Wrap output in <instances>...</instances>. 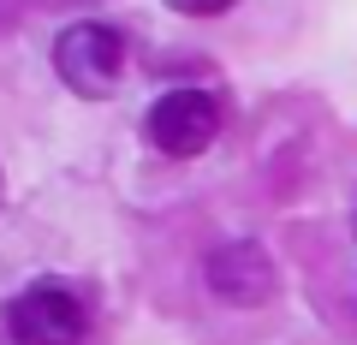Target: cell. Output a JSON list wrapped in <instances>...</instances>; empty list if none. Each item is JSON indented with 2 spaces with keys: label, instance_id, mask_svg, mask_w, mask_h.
<instances>
[{
  "label": "cell",
  "instance_id": "cell-3",
  "mask_svg": "<svg viewBox=\"0 0 357 345\" xmlns=\"http://www.w3.org/2000/svg\"><path fill=\"white\" fill-rule=\"evenodd\" d=\"M143 137L173 161H191L220 137V102L208 90H167L143 119Z\"/></svg>",
  "mask_w": 357,
  "mask_h": 345
},
{
  "label": "cell",
  "instance_id": "cell-2",
  "mask_svg": "<svg viewBox=\"0 0 357 345\" xmlns=\"http://www.w3.org/2000/svg\"><path fill=\"white\" fill-rule=\"evenodd\" d=\"M6 339L13 345H84L89 333V309L72 286L60 280H36L6 304Z\"/></svg>",
  "mask_w": 357,
  "mask_h": 345
},
{
  "label": "cell",
  "instance_id": "cell-5",
  "mask_svg": "<svg viewBox=\"0 0 357 345\" xmlns=\"http://www.w3.org/2000/svg\"><path fill=\"white\" fill-rule=\"evenodd\" d=\"M173 13H185V18H220V13H232L238 0H167Z\"/></svg>",
  "mask_w": 357,
  "mask_h": 345
},
{
  "label": "cell",
  "instance_id": "cell-4",
  "mask_svg": "<svg viewBox=\"0 0 357 345\" xmlns=\"http://www.w3.org/2000/svg\"><path fill=\"white\" fill-rule=\"evenodd\" d=\"M203 280H208V292H215L220 304L256 309V304H268V298H274V286H280V268H274V256H268L262 244L238 238V244H220V250H208Z\"/></svg>",
  "mask_w": 357,
  "mask_h": 345
},
{
  "label": "cell",
  "instance_id": "cell-7",
  "mask_svg": "<svg viewBox=\"0 0 357 345\" xmlns=\"http://www.w3.org/2000/svg\"><path fill=\"white\" fill-rule=\"evenodd\" d=\"M351 238H357V215H351Z\"/></svg>",
  "mask_w": 357,
  "mask_h": 345
},
{
  "label": "cell",
  "instance_id": "cell-1",
  "mask_svg": "<svg viewBox=\"0 0 357 345\" xmlns=\"http://www.w3.org/2000/svg\"><path fill=\"white\" fill-rule=\"evenodd\" d=\"M54 72H60V84L72 95L107 102L119 90V77H126V36L114 24H96V18L66 24L60 42H54Z\"/></svg>",
  "mask_w": 357,
  "mask_h": 345
},
{
  "label": "cell",
  "instance_id": "cell-6",
  "mask_svg": "<svg viewBox=\"0 0 357 345\" xmlns=\"http://www.w3.org/2000/svg\"><path fill=\"white\" fill-rule=\"evenodd\" d=\"M18 13H24V0H0V30L18 24Z\"/></svg>",
  "mask_w": 357,
  "mask_h": 345
}]
</instances>
